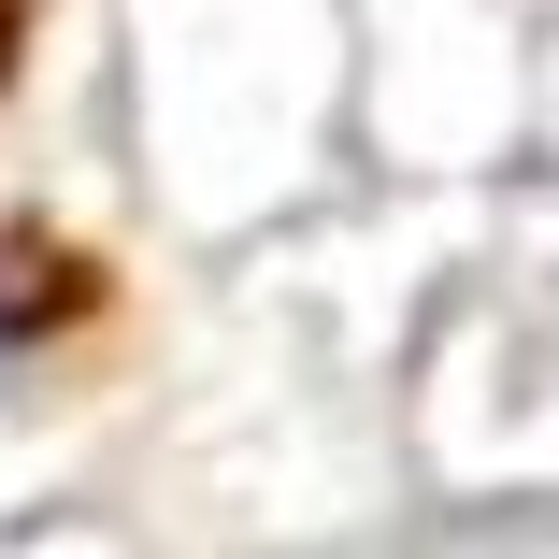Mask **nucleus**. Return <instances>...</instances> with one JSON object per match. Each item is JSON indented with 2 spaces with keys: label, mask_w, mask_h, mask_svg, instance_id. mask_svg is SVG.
<instances>
[{
  "label": "nucleus",
  "mask_w": 559,
  "mask_h": 559,
  "mask_svg": "<svg viewBox=\"0 0 559 559\" xmlns=\"http://www.w3.org/2000/svg\"><path fill=\"white\" fill-rule=\"evenodd\" d=\"M130 330V273L100 259L86 230H58V215H0V373H86L100 345Z\"/></svg>",
  "instance_id": "obj_1"
},
{
  "label": "nucleus",
  "mask_w": 559,
  "mask_h": 559,
  "mask_svg": "<svg viewBox=\"0 0 559 559\" xmlns=\"http://www.w3.org/2000/svg\"><path fill=\"white\" fill-rule=\"evenodd\" d=\"M29 44H44V0H0V100L29 86Z\"/></svg>",
  "instance_id": "obj_2"
}]
</instances>
